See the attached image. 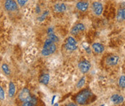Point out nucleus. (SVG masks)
I'll return each mask as SVG.
<instances>
[{
  "mask_svg": "<svg viewBox=\"0 0 125 106\" xmlns=\"http://www.w3.org/2000/svg\"><path fill=\"white\" fill-rule=\"evenodd\" d=\"M119 87H122V88H125V76H122L119 80Z\"/></svg>",
  "mask_w": 125,
  "mask_h": 106,
  "instance_id": "6ab92c4d",
  "label": "nucleus"
},
{
  "mask_svg": "<svg viewBox=\"0 0 125 106\" xmlns=\"http://www.w3.org/2000/svg\"><path fill=\"white\" fill-rule=\"evenodd\" d=\"M49 80H50V76L48 74H43L42 75L40 76L39 82L43 84H48L49 82Z\"/></svg>",
  "mask_w": 125,
  "mask_h": 106,
  "instance_id": "4468645a",
  "label": "nucleus"
},
{
  "mask_svg": "<svg viewBox=\"0 0 125 106\" xmlns=\"http://www.w3.org/2000/svg\"><path fill=\"white\" fill-rule=\"evenodd\" d=\"M92 48L94 51L97 53H102L104 51V47L102 44L99 43H94L92 45Z\"/></svg>",
  "mask_w": 125,
  "mask_h": 106,
  "instance_id": "f8f14e48",
  "label": "nucleus"
},
{
  "mask_svg": "<svg viewBox=\"0 0 125 106\" xmlns=\"http://www.w3.org/2000/svg\"><path fill=\"white\" fill-rule=\"evenodd\" d=\"M111 100L114 104L118 105L122 103H123L124 101V97L122 95H119V94H114L111 97Z\"/></svg>",
  "mask_w": 125,
  "mask_h": 106,
  "instance_id": "9b49d317",
  "label": "nucleus"
},
{
  "mask_svg": "<svg viewBox=\"0 0 125 106\" xmlns=\"http://www.w3.org/2000/svg\"><path fill=\"white\" fill-rule=\"evenodd\" d=\"M49 35H48V37H49V39L51 40L53 42H57L58 41V38L53 33H48Z\"/></svg>",
  "mask_w": 125,
  "mask_h": 106,
  "instance_id": "a211bd4d",
  "label": "nucleus"
},
{
  "mask_svg": "<svg viewBox=\"0 0 125 106\" xmlns=\"http://www.w3.org/2000/svg\"><path fill=\"white\" fill-rule=\"evenodd\" d=\"M84 30H85V26H84L83 24L78 23V24H76L75 26L72 28L71 33L73 35H77L78 33H79L80 32H81V31Z\"/></svg>",
  "mask_w": 125,
  "mask_h": 106,
  "instance_id": "1a4fd4ad",
  "label": "nucleus"
},
{
  "mask_svg": "<svg viewBox=\"0 0 125 106\" xmlns=\"http://www.w3.org/2000/svg\"><path fill=\"white\" fill-rule=\"evenodd\" d=\"M117 20L119 21L125 20V8L119 10L117 14Z\"/></svg>",
  "mask_w": 125,
  "mask_h": 106,
  "instance_id": "2eb2a0df",
  "label": "nucleus"
},
{
  "mask_svg": "<svg viewBox=\"0 0 125 106\" xmlns=\"http://www.w3.org/2000/svg\"><path fill=\"white\" fill-rule=\"evenodd\" d=\"M56 50V46L54 43L53 41L50 40L49 38L48 40H45L42 51V54L45 56H49L50 54L53 53Z\"/></svg>",
  "mask_w": 125,
  "mask_h": 106,
  "instance_id": "f257e3e1",
  "label": "nucleus"
},
{
  "mask_svg": "<svg viewBox=\"0 0 125 106\" xmlns=\"http://www.w3.org/2000/svg\"><path fill=\"white\" fill-rule=\"evenodd\" d=\"M1 69H2L3 71L5 73V74H7V75H10V69H9V66H7V64H4L1 66Z\"/></svg>",
  "mask_w": 125,
  "mask_h": 106,
  "instance_id": "f3484780",
  "label": "nucleus"
},
{
  "mask_svg": "<svg viewBox=\"0 0 125 106\" xmlns=\"http://www.w3.org/2000/svg\"><path fill=\"white\" fill-rule=\"evenodd\" d=\"M91 95V93L87 90H83L81 93H80L76 96V102L81 105H84L87 103L88 100L89 99V97Z\"/></svg>",
  "mask_w": 125,
  "mask_h": 106,
  "instance_id": "f03ea898",
  "label": "nucleus"
},
{
  "mask_svg": "<svg viewBox=\"0 0 125 106\" xmlns=\"http://www.w3.org/2000/svg\"><path fill=\"white\" fill-rule=\"evenodd\" d=\"M65 47L68 51H74L77 48V42L73 37H68L67 38Z\"/></svg>",
  "mask_w": 125,
  "mask_h": 106,
  "instance_id": "7ed1b4c3",
  "label": "nucleus"
},
{
  "mask_svg": "<svg viewBox=\"0 0 125 106\" xmlns=\"http://www.w3.org/2000/svg\"><path fill=\"white\" fill-rule=\"evenodd\" d=\"M92 7H93V11L96 14V15H100L103 12V6L101 4V3L99 1H95L92 4Z\"/></svg>",
  "mask_w": 125,
  "mask_h": 106,
  "instance_id": "0eeeda50",
  "label": "nucleus"
},
{
  "mask_svg": "<svg viewBox=\"0 0 125 106\" xmlns=\"http://www.w3.org/2000/svg\"><path fill=\"white\" fill-rule=\"evenodd\" d=\"M88 6H89V4L87 1H79L76 4L77 9L81 12H86L88 8Z\"/></svg>",
  "mask_w": 125,
  "mask_h": 106,
  "instance_id": "9d476101",
  "label": "nucleus"
},
{
  "mask_svg": "<svg viewBox=\"0 0 125 106\" xmlns=\"http://www.w3.org/2000/svg\"><path fill=\"white\" fill-rule=\"evenodd\" d=\"M15 94V86L14 83L10 82V87H9V95L10 97H12Z\"/></svg>",
  "mask_w": 125,
  "mask_h": 106,
  "instance_id": "dca6fc26",
  "label": "nucleus"
},
{
  "mask_svg": "<svg viewBox=\"0 0 125 106\" xmlns=\"http://www.w3.org/2000/svg\"><path fill=\"white\" fill-rule=\"evenodd\" d=\"M90 68H91V64L87 60H83L80 61L78 64V69L83 74H86V72H88Z\"/></svg>",
  "mask_w": 125,
  "mask_h": 106,
  "instance_id": "39448f33",
  "label": "nucleus"
},
{
  "mask_svg": "<svg viewBox=\"0 0 125 106\" xmlns=\"http://www.w3.org/2000/svg\"><path fill=\"white\" fill-rule=\"evenodd\" d=\"M32 96L30 94V93L28 89L27 88H24L23 90H22V91L20 92V94H19V98L21 101L22 102H29L32 99Z\"/></svg>",
  "mask_w": 125,
  "mask_h": 106,
  "instance_id": "20e7f679",
  "label": "nucleus"
},
{
  "mask_svg": "<svg viewBox=\"0 0 125 106\" xmlns=\"http://www.w3.org/2000/svg\"><path fill=\"white\" fill-rule=\"evenodd\" d=\"M82 45H83V47L84 48V49H85V50L87 51L88 53H90V51H91V50H90V47H89V46H88L87 43H83Z\"/></svg>",
  "mask_w": 125,
  "mask_h": 106,
  "instance_id": "412c9836",
  "label": "nucleus"
},
{
  "mask_svg": "<svg viewBox=\"0 0 125 106\" xmlns=\"http://www.w3.org/2000/svg\"><path fill=\"white\" fill-rule=\"evenodd\" d=\"M4 7L8 11H14L18 9L17 3L14 0H7L4 4Z\"/></svg>",
  "mask_w": 125,
  "mask_h": 106,
  "instance_id": "423d86ee",
  "label": "nucleus"
},
{
  "mask_svg": "<svg viewBox=\"0 0 125 106\" xmlns=\"http://www.w3.org/2000/svg\"><path fill=\"white\" fill-rule=\"evenodd\" d=\"M27 1H28V0H17V2H18L19 5H20V6H24Z\"/></svg>",
  "mask_w": 125,
  "mask_h": 106,
  "instance_id": "5701e85b",
  "label": "nucleus"
},
{
  "mask_svg": "<svg viewBox=\"0 0 125 106\" xmlns=\"http://www.w3.org/2000/svg\"><path fill=\"white\" fill-rule=\"evenodd\" d=\"M85 82H86V77H82V78L80 80V81L78 82V84H77V87H78V88H81V87H82L83 86H84Z\"/></svg>",
  "mask_w": 125,
  "mask_h": 106,
  "instance_id": "aec40b11",
  "label": "nucleus"
},
{
  "mask_svg": "<svg viewBox=\"0 0 125 106\" xmlns=\"http://www.w3.org/2000/svg\"><path fill=\"white\" fill-rule=\"evenodd\" d=\"M119 56H108L106 59V63L107 65L109 66H114L116 64H117L118 61H119Z\"/></svg>",
  "mask_w": 125,
  "mask_h": 106,
  "instance_id": "6e6552de",
  "label": "nucleus"
},
{
  "mask_svg": "<svg viewBox=\"0 0 125 106\" xmlns=\"http://www.w3.org/2000/svg\"><path fill=\"white\" fill-rule=\"evenodd\" d=\"M54 10L56 12H62L66 10V6L65 4L62 3H58L56 4L54 6Z\"/></svg>",
  "mask_w": 125,
  "mask_h": 106,
  "instance_id": "ddd939ff",
  "label": "nucleus"
},
{
  "mask_svg": "<svg viewBox=\"0 0 125 106\" xmlns=\"http://www.w3.org/2000/svg\"><path fill=\"white\" fill-rule=\"evenodd\" d=\"M0 99L1 100L4 99V92L3 90V89L1 88V87H0Z\"/></svg>",
  "mask_w": 125,
  "mask_h": 106,
  "instance_id": "4be33fe9",
  "label": "nucleus"
}]
</instances>
